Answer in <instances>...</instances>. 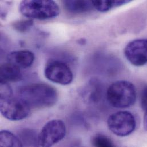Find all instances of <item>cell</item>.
<instances>
[{"instance_id": "6da1fadb", "label": "cell", "mask_w": 147, "mask_h": 147, "mask_svg": "<svg viewBox=\"0 0 147 147\" xmlns=\"http://www.w3.org/2000/svg\"><path fill=\"white\" fill-rule=\"evenodd\" d=\"M18 97L24 100L31 109H42L54 105L58 98L56 90L52 86L43 84H32L21 86Z\"/></svg>"}, {"instance_id": "7a4b0ae2", "label": "cell", "mask_w": 147, "mask_h": 147, "mask_svg": "<svg viewBox=\"0 0 147 147\" xmlns=\"http://www.w3.org/2000/svg\"><path fill=\"white\" fill-rule=\"evenodd\" d=\"M19 10L27 18L40 20L55 18L60 14V8L53 0H22Z\"/></svg>"}, {"instance_id": "3957f363", "label": "cell", "mask_w": 147, "mask_h": 147, "mask_svg": "<svg viewBox=\"0 0 147 147\" xmlns=\"http://www.w3.org/2000/svg\"><path fill=\"white\" fill-rule=\"evenodd\" d=\"M107 98L113 107L126 108L132 106L136 100L133 84L127 81H117L111 84L107 92Z\"/></svg>"}, {"instance_id": "277c9868", "label": "cell", "mask_w": 147, "mask_h": 147, "mask_svg": "<svg viewBox=\"0 0 147 147\" xmlns=\"http://www.w3.org/2000/svg\"><path fill=\"white\" fill-rule=\"evenodd\" d=\"M31 108L20 97L1 98L0 111L2 115L11 121H18L26 118L30 113Z\"/></svg>"}, {"instance_id": "5b68a950", "label": "cell", "mask_w": 147, "mask_h": 147, "mask_svg": "<svg viewBox=\"0 0 147 147\" xmlns=\"http://www.w3.org/2000/svg\"><path fill=\"white\" fill-rule=\"evenodd\" d=\"M107 124L112 133L121 137L131 135L136 126L135 117L128 111H120L112 114L108 119Z\"/></svg>"}, {"instance_id": "8992f818", "label": "cell", "mask_w": 147, "mask_h": 147, "mask_svg": "<svg viewBox=\"0 0 147 147\" xmlns=\"http://www.w3.org/2000/svg\"><path fill=\"white\" fill-rule=\"evenodd\" d=\"M66 127L60 120H52L42 127L38 136V145L41 147H51L64 138Z\"/></svg>"}, {"instance_id": "52a82bcc", "label": "cell", "mask_w": 147, "mask_h": 147, "mask_svg": "<svg viewBox=\"0 0 147 147\" xmlns=\"http://www.w3.org/2000/svg\"><path fill=\"white\" fill-rule=\"evenodd\" d=\"M44 74L49 81L63 85L71 84L74 78L70 68L66 64L58 60L49 61L45 66Z\"/></svg>"}, {"instance_id": "ba28073f", "label": "cell", "mask_w": 147, "mask_h": 147, "mask_svg": "<svg viewBox=\"0 0 147 147\" xmlns=\"http://www.w3.org/2000/svg\"><path fill=\"white\" fill-rule=\"evenodd\" d=\"M128 61L136 67L147 64V39H138L130 42L124 49Z\"/></svg>"}, {"instance_id": "9c48e42d", "label": "cell", "mask_w": 147, "mask_h": 147, "mask_svg": "<svg viewBox=\"0 0 147 147\" xmlns=\"http://www.w3.org/2000/svg\"><path fill=\"white\" fill-rule=\"evenodd\" d=\"M34 59V54L28 50L13 52L7 56L8 63L18 67L20 69H26L31 67Z\"/></svg>"}, {"instance_id": "30bf717a", "label": "cell", "mask_w": 147, "mask_h": 147, "mask_svg": "<svg viewBox=\"0 0 147 147\" xmlns=\"http://www.w3.org/2000/svg\"><path fill=\"white\" fill-rule=\"evenodd\" d=\"M22 79L20 68L9 63L3 64L1 66V82H17Z\"/></svg>"}, {"instance_id": "8fae6325", "label": "cell", "mask_w": 147, "mask_h": 147, "mask_svg": "<svg viewBox=\"0 0 147 147\" xmlns=\"http://www.w3.org/2000/svg\"><path fill=\"white\" fill-rule=\"evenodd\" d=\"M64 8L74 14H81L89 11L92 4L89 0H62Z\"/></svg>"}, {"instance_id": "7c38bea8", "label": "cell", "mask_w": 147, "mask_h": 147, "mask_svg": "<svg viewBox=\"0 0 147 147\" xmlns=\"http://www.w3.org/2000/svg\"><path fill=\"white\" fill-rule=\"evenodd\" d=\"M1 147H22L23 145L19 138L8 131H2L0 133Z\"/></svg>"}, {"instance_id": "4fadbf2b", "label": "cell", "mask_w": 147, "mask_h": 147, "mask_svg": "<svg viewBox=\"0 0 147 147\" xmlns=\"http://www.w3.org/2000/svg\"><path fill=\"white\" fill-rule=\"evenodd\" d=\"M92 6L100 12L109 11L113 6V0H89Z\"/></svg>"}, {"instance_id": "5bb4252c", "label": "cell", "mask_w": 147, "mask_h": 147, "mask_svg": "<svg viewBox=\"0 0 147 147\" xmlns=\"http://www.w3.org/2000/svg\"><path fill=\"white\" fill-rule=\"evenodd\" d=\"M92 144L94 147H110L115 146L112 141L109 138L102 134H97L93 137L92 139Z\"/></svg>"}, {"instance_id": "9a60e30c", "label": "cell", "mask_w": 147, "mask_h": 147, "mask_svg": "<svg viewBox=\"0 0 147 147\" xmlns=\"http://www.w3.org/2000/svg\"><path fill=\"white\" fill-rule=\"evenodd\" d=\"M13 96V90L8 83L1 82V98H7Z\"/></svg>"}, {"instance_id": "2e32d148", "label": "cell", "mask_w": 147, "mask_h": 147, "mask_svg": "<svg viewBox=\"0 0 147 147\" xmlns=\"http://www.w3.org/2000/svg\"><path fill=\"white\" fill-rule=\"evenodd\" d=\"M35 136H34V133H33L32 132H29L28 131V132H24L21 134V137L20 138L21 139V142H24V143H32V140H33L34 142L36 140ZM32 145H33V144L32 143Z\"/></svg>"}, {"instance_id": "e0dca14e", "label": "cell", "mask_w": 147, "mask_h": 147, "mask_svg": "<svg viewBox=\"0 0 147 147\" xmlns=\"http://www.w3.org/2000/svg\"><path fill=\"white\" fill-rule=\"evenodd\" d=\"M32 25V22L31 21H20L18 23H16L14 25V28L20 32H25L28 30L29 28Z\"/></svg>"}, {"instance_id": "ac0fdd59", "label": "cell", "mask_w": 147, "mask_h": 147, "mask_svg": "<svg viewBox=\"0 0 147 147\" xmlns=\"http://www.w3.org/2000/svg\"><path fill=\"white\" fill-rule=\"evenodd\" d=\"M141 105L142 109L147 112V86L144 88L142 93Z\"/></svg>"}, {"instance_id": "d6986e66", "label": "cell", "mask_w": 147, "mask_h": 147, "mask_svg": "<svg viewBox=\"0 0 147 147\" xmlns=\"http://www.w3.org/2000/svg\"><path fill=\"white\" fill-rule=\"evenodd\" d=\"M133 0H113V6H120L123 5H125Z\"/></svg>"}, {"instance_id": "ffe728a7", "label": "cell", "mask_w": 147, "mask_h": 147, "mask_svg": "<svg viewBox=\"0 0 147 147\" xmlns=\"http://www.w3.org/2000/svg\"><path fill=\"white\" fill-rule=\"evenodd\" d=\"M144 127L147 131V112H146V114L144 117Z\"/></svg>"}]
</instances>
